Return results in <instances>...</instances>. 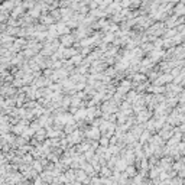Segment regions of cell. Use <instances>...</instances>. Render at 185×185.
I'll use <instances>...</instances> for the list:
<instances>
[{"mask_svg": "<svg viewBox=\"0 0 185 185\" xmlns=\"http://www.w3.org/2000/svg\"><path fill=\"white\" fill-rule=\"evenodd\" d=\"M33 168H35V171L38 172V174H41V172H42V166H41V163L35 162V163H33Z\"/></svg>", "mask_w": 185, "mask_h": 185, "instance_id": "4", "label": "cell"}, {"mask_svg": "<svg viewBox=\"0 0 185 185\" xmlns=\"http://www.w3.org/2000/svg\"><path fill=\"white\" fill-rule=\"evenodd\" d=\"M124 174L127 175L129 178H133L135 175H136V168H133V166H126V171Z\"/></svg>", "mask_w": 185, "mask_h": 185, "instance_id": "2", "label": "cell"}, {"mask_svg": "<svg viewBox=\"0 0 185 185\" xmlns=\"http://www.w3.org/2000/svg\"><path fill=\"white\" fill-rule=\"evenodd\" d=\"M65 178H67V181H68V182H72V181H75V175H74V171H72V169L65 172Z\"/></svg>", "mask_w": 185, "mask_h": 185, "instance_id": "3", "label": "cell"}, {"mask_svg": "<svg viewBox=\"0 0 185 185\" xmlns=\"http://www.w3.org/2000/svg\"><path fill=\"white\" fill-rule=\"evenodd\" d=\"M112 174H113V171L110 168H107V166H106V168L103 166V168H101V171H100L101 178H109V177H112Z\"/></svg>", "mask_w": 185, "mask_h": 185, "instance_id": "1", "label": "cell"}]
</instances>
